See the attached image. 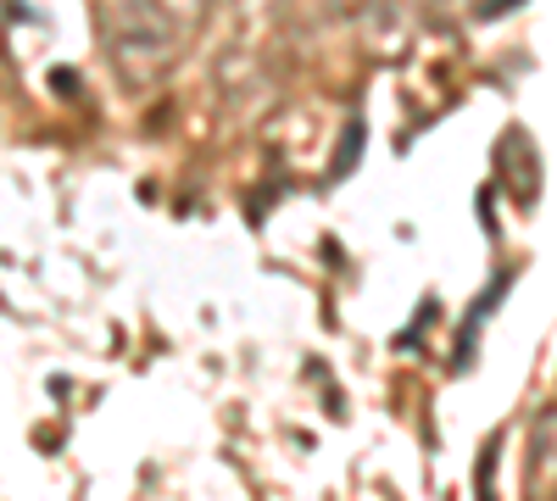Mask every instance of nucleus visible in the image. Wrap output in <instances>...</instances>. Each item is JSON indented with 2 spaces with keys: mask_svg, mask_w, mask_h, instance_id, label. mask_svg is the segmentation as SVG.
<instances>
[{
  "mask_svg": "<svg viewBox=\"0 0 557 501\" xmlns=\"http://www.w3.org/2000/svg\"><path fill=\"white\" fill-rule=\"evenodd\" d=\"M524 501H557V401L530 418L524 440Z\"/></svg>",
  "mask_w": 557,
  "mask_h": 501,
  "instance_id": "obj_1",
  "label": "nucleus"
},
{
  "mask_svg": "<svg viewBox=\"0 0 557 501\" xmlns=\"http://www.w3.org/2000/svg\"><path fill=\"white\" fill-rule=\"evenodd\" d=\"M496 451H502V440H491V446L480 451V479H474V501H496Z\"/></svg>",
  "mask_w": 557,
  "mask_h": 501,
  "instance_id": "obj_2",
  "label": "nucleus"
},
{
  "mask_svg": "<svg viewBox=\"0 0 557 501\" xmlns=\"http://www.w3.org/2000/svg\"><path fill=\"white\" fill-rule=\"evenodd\" d=\"M519 0H485V17H496V12H513Z\"/></svg>",
  "mask_w": 557,
  "mask_h": 501,
  "instance_id": "obj_3",
  "label": "nucleus"
},
{
  "mask_svg": "<svg viewBox=\"0 0 557 501\" xmlns=\"http://www.w3.org/2000/svg\"><path fill=\"white\" fill-rule=\"evenodd\" d=\"M184 7H190V12H196V7H207V0H184Z\"/></svg>",
  "mask_w": 557,
  "mask_h": 501,
  "instance_id": "obj_4",
  "label": "nucleus"
}]
</instances>
